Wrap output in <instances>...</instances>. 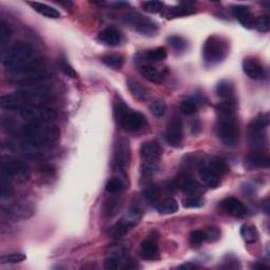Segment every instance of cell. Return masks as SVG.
<instances>
[{
	"mask_svg": "<svg viewBox=\"0 0 270 270\" xmlns=\"http://www.w3.org/2000/svg\"><path fill=\"white\" fill-rule=\"evenodd\" d=\"M142 7L147 13L156 14L164 10V3L161 1H144L142 2Z\"/></svg>",
	"mask_w": 270,
	"mask_h": 270,
	"instance_id": "cell-42",
	"label": "cell"
},
{
	"mask_svg": "<svg viewBox=\"0 0 270 270\" xmlns=\"http://www.w3.org/2000/svg\"><path fill=\"white\" fill-rule=\"evenodd\" d=\"M40 172L44 176H48V178H52V176H54L55 173H56V169H55V167L53 165L45 164V165L41 166Z\"/></svg>",
	"mask_w": 270,
	"mask_h": 270,
	"instance_id": "cell-54",
	"label": "cell"
},
{
	"mask_svg": "<svg viewBox=\"0 0 270 270\" xmlns=\"http://www.w3.org/2000/svg\"><path fill=\"white\" fill-rule=\"evenodd\" d=\"M27 106H40L44 101L52 97L53 92L50 87L42 82L35 83V85L20 87L16 92Z\"/></svg>",
	"mask_w": 270,
	"mask_h": 270,
	"instance_id": "cell-7",
	"label": "cell"
},
{
	"mask_svg": "<svg viewBox=\"0 0 270 270\" xmlns=\"http://www.w3.org/2000/svg\"><path fill=\"white\" fill-rule=\"evenodd\" d=\"M48 77V71H46L44 60L41 57L19 70L8 72V80L20 87L42 82Z\"/></svg>",
	"mask_w": 270,
	"mask_h": 270,
	"instance_id": "cell-4",
	"label": "cell"
},
{
	"mask_svg": "<svg viewBox=\"0 0 270 270\" xmlns=\"http://www.w3.org/2000/svg\"><path fill=\"white\" fill-rule=\"evenodd\" d=\"M231 13L236 19L246 29H251L255 25V16L251 8L247 5H234L231 7Z\"/></svg>",
	"mask_w": 270,
	"mask_h": 270,
	"instance_id": "cell-18",
	"label": "cell"
},
{
	"mask_svg": "<svg viewBox=\"0 0 270 270\" xmlns=\"http://www.w3.org/2000/svg\"><path fill=\"white\" fill-rule=\"evenodd\" d=\"M127 86H128L130 93H131L133 97H135L137 100H139V101L147 100L148 92L136 79L128 78Z\"/></svg>",
	"mask_w": 270,
	"mask_h": 270,
	"instance_id": "cell-31",
	"label": "cell"
},
{
	"mask_svg": "<svg viewBox=\"0 0 270 270\" xmlns=\"http://www.w3.org/2000/svg\"><path fill=\"white\" fill-rule=\"evenodd\" d=\"M3 212L11 221L19 222L32 218L35 213V208L31 203L20 201L8 205L3 209Z\"/></svg>",
	"mask_w": 270,
	"mask_h": 270,
	"instance_id": "cell-11",
	"label": "cell"
},
{
	"mask_svg": "<svg viewBox=\"0 0 270 270\" xmlns=\"http://www.w3.org/2000/svg\"><path fill=\"white\" fill-rule=\"evenodd\" d=\"M139 152L145 162L157 163L163 155V148L156 142H146L142 144Z\"/></svg>",
	"mask_w": 270,
	"mask_h": 270,
	"instance_id": "cell-17",
	"label": "cell"
},
{
	"mask_svg": "<svg viewBox=\"0 0 270 270\" xmlns=\"http://www.w3.org/2000/svg\"><path fill=\"white\" fill-rule=\"evenodd\" d=\"M241 236L246 243L253 244L259 240V231L255 225L245 224L241 228Z\"/></svg>",
	"mask_w": 270,
	"mask_h": 270,
	"instance_id": "cell-37",
	"label": "cell"
},
{
	"mask_svg": "<svg viewBox=\"0 0 270 270\" xmlns=\"http://www.w3.org/2000/svg\"><path fill=\"white\" fill-rule=\"evenodd\" d=\"M269 126L268 114H261L256 117L248 129V138L250 146L255 151H263L266 145V129Z\"/></svg>",
	"mask_w": 270,
	"mask_h": 270,
	"instance_id": "cell-8",
	"label": "cell"
},
{
	"mask_svg": "<svg viewBox=\"0 0 270 270\" xmlns=\"http://www.w3.org/2000/svg\"><path fill=\"white\" fill-rule=\"evenodd\" d=\"M222 209L236 218H243L247 214V207L237 198H227L221 202Z\"/></svg>",
	"mask_w": 270,
	"mask_h": 270,
	"instance_id": "cell-19",
	"label": "cell"
},
{
	"mask_svg": "<svg viewBox=\"0 0 270 270\" xmlns=\"http://www.w3.org/2000/svg\"><path fill=\"white\" fill-rule=\"evenodd\" d=\"M118 124L127 131H138L147 125V119L144 114L137 111H132L130 109L126 115L119 120Z\"/></svg>",
	"mask_w": 270,
	"mask_h": 270,
	"instance_id": "cell-14",
	"label": "cell"
},
{
	"mask_svg": "<svg viewBox=\"0 0 270 270\" xmlns=\"http://www.w3.org/2000/svg\"><path fill=\"white\" fill-rule=\"evenodd\" d=\"M217 135L222 144L234 147L238 144L240 129L236 115L235 101H222L217 107Z\"/></svg>",
	"mask_w": 270,
	"mask_h": 270,
	"instance_id": "cell-1",
	"label": "cell"
},
{
	"mask_svg": "<svg viewBox=\"0 0 270 270\" xmlns=\"http://www.w3.org/2000/svg\"><path fill=\"white\" fill-rule=\"evenodd\" d=\"M12 192H13V189H12V184L7 183V182H3V181H1V197H2L3 199L8 198V197H11Z\"/></svg>",
	"mask_w": 270,
	"mask_h": 270,
	"instance_id": "cell-55",
	"label": "cell"
},
{
	"mask_svg": "<svg viewBox=\"0 0 270 270\" xmlns=\"http://www.w3.org/2000/svg\"><path fill=\"white\" fill-rule=\"evenodd\" d=\"M167 57V50L164 46H160L153 50H148L138 53L134 57V61L138 66H147V64H151L153 62H160Z\"/></svg>",
	"mask_w": 270,
	"mask_h": 270,
	"instance_id": "cell-15",
	"label": "cell"
},
{
	"mask_svg": "<svg viewBox=\"0 0 270 270\" xmlns=\"http://www.w3.org/2000/svg\"><path fill=\"white\" fill-rule=\"evenodd\" d=\"M150 110L154 116L156 117H163L165 112H166V104L164 100H155L152 102V105L150 106Z\"/></svg>",
	"mask_w": 270,
	"mask_h": 270,
	"instance_id": "cell-47",
	"label": "cell"
},
{
	"mask_svg": "<svg viewBox=\"0 0 270 270\" xmlns=\"http://www.w3.org/2000/svg\"><path fill=\"white\" fill-rule=\"evenodd\" d=\"M205 162V157L201 153H192L185 156L183 160V167L185 171H190L194 168L200 169Z\"/></svg>",
	"mask_w": 270,
	"mask_h": 270,
	"instance_id": "cell-32",
	"label": "cell"
},
{
	"mask_svg": "<svg viewBox=\"0 0 270 270\" xmlns=\"http://www.w3.org/2000/svg\"><path fill=\"white\" fill-rule=\"evenodd\" d=\"M205 231V236H206V241L211 242H217L221 238V230L218 227H208Z\"/></svg>",
	"mask_w": 270,
	"mask_h": 270,
	"instance_id": "cell-52",
	"label": "cell"
},
{
	"mask_svg": "<svg viewBox=\"0 0 270 270\" xmlns=\"http://www.w3.org/2000/svg\"><path fill=\"white\" fill-rule=\"evenodd\" d=\"M184 137V126L183 122L175 117L170 120V123L167 125V129L165 132V139L167 144L173 148H178L181 146Z\"/></svg>",
	"mask_w": 270,
	"mask_h": 270,
	"instance_id": "cell-13",
	"label": "cell"
},
{
	"mask_svg": "<svg viewBox=\"0 0 270 270\" xmlns=\"http://www.w3.org/2000/svg\"><path fill=\"white\" fill-rule=\"evenodd\" d=\"M141 73L148 81L153 83H161L165 77V74L152 64H147V66L141 67Z\"/></svg>",
	"mask_w": 270,
	"mask_h": 270,
	"instance_id": "cell-29",
	"label": "cell"
},
{
	"mask_svg": "<svg viewBox=\"0 0 270 270\" xmlns=\"http://www.w3.org/2000/svg\"><path fill=\"white\" fill-rule=\"evenodd\" d=\"M19 114L27 123L54 122L57 117V113L53 109L43 105L27 106L20 111Z\"/></svg>",
	"mask_w": 270,
	"mask_h": 270,
	"instance_id": "cell-10",
	"label": "cell"
},
{
	"mask_svg": "<svg viewBox=\"0 0 270 270\" xmlns=\"http://www.w3.org/2000/svg\"><path fill=\"white\" fill-rule=\"evenodd\" d=\"M127 246L123 243L119 244H113L109 247V253L111 256L117 257V258H123V256L127 253Z\"/></svg>",
	"mask_w": 270,
	"mask_h": 270,
	"instance_id": "cell-50",
	"label": "cell"
},
{
	"mask_svg": "<svg viewBox=\"0 0 270 270\" xmlns=\"http://www.w3.org/2000/svg\"><path fill=\"white\" fill-rule=\"evenodd\" d=\"M183 207L187 209H195L201 208L204 206V200L201 197H189L183 200Z\"/></svg>",
	"mask_w": 270,
	"mask_h": 270,
	"instance_id": "cell-44",
	"label": "cell"
},
{
	"mask_svg": "<svg viewBox=\"0 0 270 270\" xmlns=\"http://www.w3.org/2000/svg\"><path fill=\"white\" fill-rule=\"evenodd\" d=\"M270 165L269 156L263 151H255L248 154L244 160V166L248 170L266 169Z\"/></svg>",
	"mask_w": 270,
	"mask_h": 270,
	"instance_id": "cell-16",
	"label": "cell"
},
{
	"mask_svg": "<svg viewBox=\"0 0 270 270\" xmlns=\"http://www.w3.org/2000/svg\"><path fill=\"white\" fill-rule=\"evenodd\" d=\"M120 260H122V258L110 256L105 261V264H104L105 268L109 270H115V269L120 268Z\"/></svg>",
	"mask_w": 270,
	"mask_h": 270,
	"instance_id": "cell-53",
	"label": "cell"
},
{
	"mask_svg": "<svg viewBox=\"0 0 270 270\" xmlns=\"http://www.w3.org/2000/svg\"><path fill=\"white\" fill-rule=\"evenodd\" d=\"M130 160H131V152H130V145L126 138H120L115 146L114 152V167L119 173H126L128 170Z\"/></svg>",
	"mask_w": 270,
	"mask_h": 270,
	"instance_id": "cell-12",
	"label": "cell"
},
{
	"mask_svg": "<svg viewBox=\"0 0 270 270\" xmlns=\"http://www.w3.org/2000/svg\"><path fill=\"white\" fill-rule=\"evenodd\" d=\"M59 66H60V70L63 72L64 75H67L68 77H71V78H77L78 77L77 72L71 66V63L66 58L60 59Z\"/></svg>",
	"mask_w": 270,
	"mask_h": 270,
	"instance_id": "cell-45",
	"label": "cell"
},
{
	"mask_svg": "<svg viewBox=\"0 0 270 270\" xmlns=\"http://www.w3.org/2000/svg\"><path fill=\"white\" fill-rule=\"evenodd\" d=\"M217 95L223 101H235V87L229 80H221L216 88Z\"/></svg>",
	"mask_w": 270,
	"mask_h": 270,
	"instance_id": "cell-26",
	"label": "cell"
},
{
	"mask_svg": "<svg viewBox=\"0 0 270 270\" xmlns=\"http://www.w3.org/2000/svg\"><path fill=\"white\" fill-rule=\"evenodd\" d=\"M229 53V43L224 37L209 36L203 46V58L207 64L214 66L224 60Z\"/></svg>",
	"mask_w": 270,
	"mask_h": 270,
	"instance_id": "cell-5",
	"label": "cell"
},
{
	"mask_svg": "<svg viewBox=\"0 0 270 270\" xmlns=\"http://www.w3.org/2000/svg\"><path fill=\"white\" fill-rule=\"evenodd\" d=\"M26 259V257L23 254L16 253V254H10L5 255L0 258V264H18L21 263Z\"/></svg>",
	"mask_w": 270,
	"mask_h": 270,
	"instance_id": "cell-41",
	"label": "cell"
},
{
	"mask_svg": "<svg viewBox=\"0 0 270 270\" xmlns=\"http://www.w3.org/2000/svg\"><path fill=\"white\" fill-rule=\"evenodd\" d=\"M223 263H224V265L222 266V268H225V269H238L241 267L239 260L234 255H227L224 258Z\"/></svg>",
	"mask_w": 270,
	"mask_h": 270,
	"instance_id": "cell-51",
	"label": "cell"
},
{
	"mask_svg": "<svg viewBox=\"0 0 270 270\" xmlns=\"http://www.w3.org/2000/svg\"><path fill=\"white\" fill-rule=\"evenodd\" d=\"M253 267L256 268V269H259V270H261V269H267V266L264 265L263 263H261V262H258L256 264H254Z\"/></svg>",
	"mask_w": 270,
	"mask_h": 270,
	"instance_id": "cell-58",
	"label": "cell"
},
{
	"mask_svg": "<svg viewBox=\"0 0 270 270\" xmlns=\"http://www.w3.org/2000/svg\"><path fill=\"white\" fill-rule=\"evenodd\" d=\"M21 134L26 143L43 149L56 144L60 138V129L54 122L27 123L22 127Z\"/></svg>",
	"mask_w": 270,
	"mask_h": 270,
	"instance_id": "cell-2",
	"label": "cell"
},
{
	"mask_svg": "<svg viewBox=\"0 0 270 270\" xmlns=\"http://www.w3.org/2000/svg\"><path fill=\"white\" fill-rule=\"evenodd\" d=\"M157 171H158L157 163L145 162V164L142 166V175L145 176V178H149V176L154 175Z\"/></svg>",
	"mask_w": 270,
	"mask_h": 270,
	"instance_id": "cell-48",
	"label": "cell"
},
{
	"mask_svg": "<svg viewBox=\"0 0 270 270\" xmlns=\"http://www.w3.org/2000/svg\"><path fill=\"white\" fill-rule=\"evenodd\" d=\"M101 61L104 62L107 67L118 70L123 68L125 63V57L120 54H106L101 57Z\"/></svg>",
	"mask_w": 270,
	"mask_h": 270,
	"instance_id": "cell-35",
	"label": "cell"
},
{
	"mask_svg": "<svg viewBox=\"0 0 270 270\" xmlns=\"http://www.w3.org/2000/svg\"><path fill=\"white\" fill-rule=\"evenodd\" d=\"M59 5H67V6H70V5H72V2H70V1H68V2H63V1H59V2H57Z\"/></svg>",
	"mask_w": 270,
	"mask_h": 270,
	"instance_id": "cell-60",
	"label": "cell"
},
{
	"mask_svg": "<svg viewBox=\"0 0 270 270\" xmlns=\"http://www.w3.org/2000/svg\"><path fill=\"white\" fill-rule=\"evenodd\" d=\"M126 187L125 182L122 180V178H113L108 181L106 184V191L109 193H118L120 191H123Z\"/></svg>",
	"mask_w": 270,
	"mask_h": 270,
	"instance_id": "cell-40",
	"label": "cell"
},
{
	"mask_svg": "<svg viewBox=\"0 0 270 270\" xmlns=\"http://www.w3.org/2000/svg\"><path fill=\"white\" fill-rule=\"evenodd\" d=\"M243 70L246 75L254 80H261L265 77V69L256 58H245L243 61Z\"/></svg>",
	"mask_w": 270,
	"mask_h": 270,
	"instance_id": "cell-20",
	"label": "cell"
},
{
	"mask_svg": "<svg viewBox=\"0 0 270 270\" xmlns=\"http://www.w3.org/2000/svg\"><path fill=\"white\" fill-rule=\"evenodd\" d=\"M199 268H200V266L198 264L192 263V262L185 263V264L180 265L178 267V269H184V270H194V269H199Z\"/></svg>",
	"mask_w": 270,
	"mask_h": 270,
	"instance_id": "cell-56",
	"label": "cell"
},
{
	"mask_svg": "<svg viewBox=\"0 0 270 270\" xmlns=\"http://www.w3.org/2000/svg\"><path fill=\"white\" fill-rule=\"evenodd\" d=\"M169 45L175 52H183L187 48V41H186L182 36L179 35H171L167 38Z\"/></svg>",
	"mask_w": 270,
	"mask_h": 270,
	"instance_id": "cell-39",
	"label": "cell"
},
{
	"mask_svg": "<svg viewBox=\"0 0 270 270\" xmlns=\"http://www.w3.org/2000/svg\"><path fill=\"white\" fill-rule=\"evenodd\" d=\"M97 39L106 45L118 46L122 43L123 37L122 34H120L119 31L116 30L115 27H106V29L98 33Z\"/></svg>",
	"mask_w": 270,
	"mask_h": 270,
	"instance_id": "cell-21",
	"label": "cell"
},
{
	"mask_svg": "<svg viewBox=\"0 0 270 270\" xmlns=\"http://www.w3.org/2000/svg\"><path fill=\"white\" fill-rule=\"evenodd\" d=\"M156 210L161 214H172L179 211V204L173 198H166L158 202Z\"/></svg>",
	"mask_w": 270,
	"mask_h": 270,
	"instance_id": "cell-34",
	"label": "cell"
},
{
	"mask_svg": "<svg viewBox=\"0 0 270 270\" xmlns=\"http://www.w3.org/2000/svg\"><path fill=\"white\" fill-rule=\"evenodd\" d=\"M39 57H41L39 53L32 44L17 42L2 54L1 60L8 72H13L27 66Z\"/></svg>",
	"mask_w": 270,
	"mask_h": 270,
	"instance_id": "cell-3",
	"label": "cell"
},
{
	"mask_svg": "<svg viewBox=\"0 0 270 270\" xmlns=\"http://www.w3.org/2000/svg\"><path fill=\"white\" fill-rule=\"evenodd\" d=\"M30 167L21 161L4 160L1 163V181L10 184H22L30 180Z\"/></svg>",
	"mask_w": 270,
	"mask_h": 270,
	"instance_id": "cell-6",
	"label": "cell"
},
{
	"mask_svg": "<svg viewBox=\"0 0 270 270\" xmlns=\"http://www.w3.org/2000/svg\"><path fill=\"white\" fill-rule=\"evenodd\" d=\"M184 193L188 194L189 197H201L203 193L206 192L205 186L200 184L199 182L192 180L191 178L186 181L180 188Z\"/></svg>",
	"mask_w": 270,
	"mask_h": 270,
	"instance_id": "cell-27",
	"label": "cell"
},
{
	"mask_svg": "<svg viewBox=\"0 0 270 270\" xmlns=\"http://www.w3.org/2000/svg\"><path fill=\"white\" fill-rule=\"evenodd\" d=\"M162 195H163V187L161 185H156V184L150 185L144 191L145 200L149 203L157 202L161 199Z\"/></svg>",
	"mask_w": 270,
	"mask_h": 270,
	"instance_id": "cell-38",
	"label": "cell"
},
{
	"mask_svg": "<svg viewBox=\"0 0 270 270\" xmlns=\"http://www.w3.org/2000/svg\"><path fill=\"white\" fill-rule=\"evenodd\" d=\"M192 3L190 2H185L181 3L178 6H171L168 8H165V13L164 16L166 18H176V17H183V16H187L195 13V10L191 6Z\"/></svg>",
	"mask_w": 270,
	"mask_h": 270,
	"instance_id": "cell-25",
	"label": "cell"
},
{
	"mask_svg": "<svg viewBox=\"0 0 270 270\" xmlns=\"http://www.w3.org/2000/svg\"><path fill=\"white\" fill-rule=\"evenodd\" d=\"M12 30L3 20L0 21V45L4 46L11 38Z\"/></svg>",
	"mask_w": 270,
	"mask_h": 270,
	"instance_id": "cell-43",
	"label": "cell"
},
{
	"mask_svg": "<svg viewBox=\"0 0 270 270\" xmlns=\"http://www.w3.org/2000/svg\"><path fill=\"white\" fill-rule=\"evenodd\" d=\"M0 107H1L2 110L18 111V112H20L22 109L26 107V104L17 93H15V94L1 96V98H0Z\"/></svg>",
	"mask_w": 270,
	"mask_h": 270,
	"instance_id": "cell-22",
	"label": "cell"
},
{
	"mask_svg": "<svg viewBox=\"0 0 270 270\" xmlns=\"http://www.w3.org/2000/svg\"><path fill=\"white\" fill-rule=\"evenodd\" d=\"M141 256L146 260H156L160 256L156 238H148L141 245Z\"/></svg>",
	"mask_w": 270,
	"mask_h": 270,
	"instance_id": "cell-23",
	"label": "cell"
},
{
	"mask_svg": "<svg viewBox=\"0 0 270 270\" xmlns=\"http://www.w3.org/2000/svg\"><path fill=\"white\" fill-rule=\"evenodd\" d=\"M201 99L198 97H188L182 101L181 111L185 115H193L198 112Z\"/></svg>",
	"mask_w": 270,
	"mask_h": 270,
	"instance_id": "cell-36",
	"label": "cell"
},
{
	"mask_svg": "<svg viewBox=\"0 0 270 270\" xmlns=\"http://www.w3.org/2000/svg\"><path fill=\"white\" fill-rule=\"evenodd\" d=\"M29 5H31L34 11L37 13H39L40 15L46 17V18H51V19H58V18L61 16L60 12L56 8L50 6L45 3H40V2H29Z\"/></svg>",
	"mask_w": 270,
	"mask_h": 270,
	"instance_id": "cell-30",
	"label": "cell"
},
{
	"mask_svg": "<svg viewBox=\"0 0 270 270\" xmlns=\"http://www.w3.org/2000/svg\"><path fill=\"white\" fill-rule=\"evenodd\" d=\"M189 241L191 245H200L203 242L206 241V236H205L204 230H194L190 234Z\"/></svg>",
	"mask_w": 270,
	"mask_h": 270,
	"instance_id": "cell-49",
	"label": "cell"
},
{
	"mask_svg": "<svg viewBox=\"0 0 270 270\" xmlns=\"http://www.w3.org/2000/svg\"><path fill=\"white\" fill-rule=\"evenodd\" d=\"M123 19L125 23L132 26L133 29H135V31L141 33L142 35L152 36L158 30V24L154 20L142 15L141 13L137 12L127 13L124 15Z\"/></svg>",
	"mask_w": 270,
	"mask_h": 270,
	"instance_id": "cell-9",
	"label": "cell"
},
{
	"mask_svg": "<svg viewBox=\"0 0 270 270\" xmlns=\"http://www.w3.org/2000/svg\"><path fill=\"white\" fill-rule=\"evenodd\" d=\"M201 124L199 122H195L193 125H192V133L193 134H198L200 131H201Z\"/></svg>",
	"mask_w": 270,
	"mask_h": 270,
	"instance_id": "cell-57",
	"label": "cell"
},
{
	"mask_svg": "<svg viewBox=\"0 0 270 270\" xmlns=\"http://www.w3.org/2000/svg\"><path fill=\"white\" fill-rule=\"evenodd\" d=\"M255 26L257 30L261 33H267L270 30V18L267 15L259 17L257 20H255Z\"/></svg>",
	"mask_w": 270,
	"mask_h": 270,
	"instance_id": "cell-46",
	"label": "cell"
},
{
	"mask_svg": "<svg viewBox=\"0 0 270 270\" xmlns=\"http://www.w3.org/2000/svg\"><path fill=\"white\" fill-rule=\"evenodd\" d=\"M123 206V200L116 197V198H111L108 201H106L104 208H102V212H104V216L106 218H112L115 214L118 213Z\"/></svg>",
	"mask_w": 270,
	"mask_h": 270,
	"instance_id": "cell-33",
	"label": "cell"
},
{
	"mask_svg": "<svg viewBox=\"0 0 270 270\" xmlns=\"http://www.w3.org/2000/svg\"><path fill=\"white\" fill-rule=\"evenodd\" d=\"M199 174H200V178L203 181V183L209 188H212V189L218 188L221 184L220 176L211 172L206 166L202 165V167L199 169Z\"/></svg>",
	"mask_w": 270,
	"mask_h": 270,
	"instance_id": "cell-28",
	"label": "cell"
},
{
	"mask_svg": "<svg viewBox=\"0 0 270 270\" xmlns=\"http://www.w3.org/2000/svg\"><path fill=\"white\" fill-rule=\"evenodd\" d=\"M114 6H116V7H119V6H122V5H124V6H126V5H128L129 3L128 2H123V1H118V2H114V3H112Z\"/></svg>",
	"mask_w": 270,
	"mask_h": 270,
	"instance_id": "cell-59",
	"label": "cell"
},
{
	"mask_svg": "<svg viewBox=\"0 0 270 270\" xmlns=\"http://www.w3.org/2000/svg\"><path fill=\"white\" fill-rule=\"evenodd\" d=\"M203 165L206 166L211 172L217 174L220 178L229 171V166L225 162V160H223V158L218 156L211 157L209 160H205Z\"/></svg>",
	"mask_w": 270,
	"mask_h": 270,
	"instance_id": "cell-24",
	"label": "cell"
}]
</instances>
